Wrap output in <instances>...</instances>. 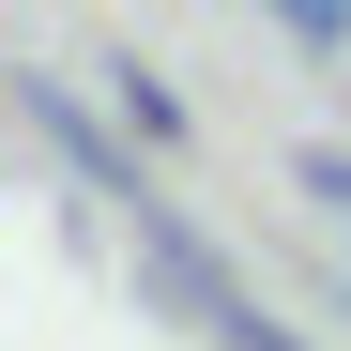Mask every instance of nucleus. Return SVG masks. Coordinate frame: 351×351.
I'll list each match as a JSON object with an SVG mask.
<instances>
[{
    "mask_svg": "<svg viewBox=\"0 0 351 351\" xmlns=\"http://www.w3.org/2000/svg\"><path fill=\"white\" fill-rule=\"evenodd\" d=\"M123 229H138V275H153V290H168V306H184V321H199L214 351H306V321H275V306H260V290L229 275V260H214V245H199V229L168 214L153 184L123 199Z\"/></svg>",
    "mask_w": 351,
    "mask_h": 351,
    "instance_id": "obj_1",
    "label": "nucleus"
},
{
    "mask_svg": "<svg viewBox=\"0 0 351 351\" xmlns=\"http://www.w3.org/2000/svg\"><path fill=\"white\" fill-rule=\"evenodd\" d=\"M31 123H46V153H62V168H77V184H92V199H107V214H123V199H138V184H153V153H138V138H123V123H92V107H77V92H62V77H31Z\"/></svg>",
    "mask_w": 351,
    "mask_h": 351,
    "instance_id": "obj_2",
    "label": "nucleus"
},
{
    "mask_svg": "<svg viewBox=\"0 0 351 351\" xmlns=\"http://www.w3.org/2000/svg\"><path fill=\"white\" fill-rule=\"evenodd\" d=\"M92 77H107V123H123L138 153H184V92H168L153 62H92Z\"/></svg>",
    "mask_w": 351,
    "mask_h": 351,
    "instance_id": "obj_3",
    "label": "nucleus"
},
{
    "mask_svg": "<svg viewBox=\"0 0 351 351\" xmlns=\"http://www.w3.org/2000/svg\"><path fill=\"white\" fill-rule=\"evenodd\" d=\"M290 199H306L321 229H351V153H336V138H306V153H290Z\"/></svg>",
    "mask_w": 351,
    "mask_h": 351,
    "instance_id": "obj_4",
    "label": "nucleus"
},
{
    "mask_svg": "<svg viewBox=\"0 0 351 351\" xmlns=\"http://www.w3.org/2000/svg\"><path fill=\"white\" fill-rule=\"evenodd\" d=\"M260 16L306 46V62H336V46H351V0H260Z\"/></svg>",
    "mask_w": 351,
    "mask_h": 351,
    "instance_id": "obj_5",
    "label": "nucleus"
},
{
    "mask_svg": "<svg viewBox=\"0 0 351 351\" xmlns=\"http://www.w3.org/2000/svg\"><path fill=\"white\" fill-rule=\"evenodd\" d=\"M336 245H351V229H336Z\"/></svg>",
    "mask_w": 351,
    "mask_h": 351,
    "instance_id": "obj_6",
    "label": "nucleus"
}]
</instances>
